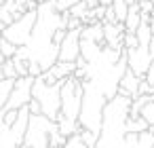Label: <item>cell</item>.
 Wrapping results in <instances>:
<instances>
[{
    "mask_svg": "<svg viewBox=\"0 0 154 148\" xmlns=\"http://www.w3.org/2000/svg\"><path fill=\"white\" fill-rule=\"evenodd\" d=\"M131 97L118 89V93L108 99L101 114V129L95 148H125L127 121H129Z\"/></svg>",
    "mask_w": 154,
    "mask_h": 148,
    "instance_id": "cell-1",
    "label": "cell"
},
{
    "mask_svg": "<svg viewBox=\"0 0 154 148\" xmlns=\"http://www.w3.org/2000/svg\"><path fill=\"white\" fill-rule=\"evenodd\" d=\"M108 104L106 95L89 80L82 83V104H80V114H78V125L80 129L93 131L99 137V129H101V114H103V106Z\"/></svg>",
    "mask_w": 154,
    "mask_h": 148,
    "instance_id": "cell-2",
    "label": "cell"
},
{
    "mask_svg": "<svg viewBox=\"0 0 154 148\" xmlns=\"http://www.w3.org/2000/svg\"><path fill=\"white\" fill-rule=\"evenodd\" d=\"M59 91H61V80L57 85H47L40 76L34 78L32 99H36L40 104V114L51 118V121H57V116H59V108H61Z\"/></svg>",
    "mask_w": 154,
    "mask_h": 148,
    "instance_id": "cell-3",
    "label": "cell"
},
{
    "mask_svg": "<svg viewBox=\"0 0 154 148\" xmlns=\"http://www.w3.org/2000/svg\"><path fill=\"white\" fill-rule=\"evenodd\" d=\"M61 108L59 116L66 121H78L80 114V104H82V83L74 76L61 80V91H59Z\"/></svg>",
    "mask_w": 154,
    "mask_h": 148,
    "instance_id": "cell-4",
    "label": "cell"
},
{
    "mask_svg": "<svg viewBox=\"0 0 154 148\" xmlns=\"http://www.w3.org/2000/svg\"><path fill=\"white\" fill-rule=\"evenodd\" d=\"M57 129V123L42 116V114H30L23 146L28 148H49V135L51 131Z\"/></svg>",
    "mask_w": 154,
    "mask_h": 148,
    "instance_id": "cell-5",
    "label": "cell"
},
{
    "mask_svg": "<svg viewBox=\"0 0 154 148\" xmlns=\"http://www.w3.org/2000/svg\"><path fill=\"white\" fill-rule=\"evenodd\" d=\"M34 26H36V11H26L19 19H13L0 32V36L5 40H9V43H13L15 47H26L30 36H32Z\"/></svg>",
    "mask_w": 154,
    "mask_h": 148,
    "instance_id": "cell-6",
    "label": "cell"
},
{
    "mask_svg": "<svg viewBox=\"0 0 154 148\" xmlns=\"http://www.w3.org/2000/svg\"><path fill=\"white\" fill-rule=\"evenodd\" d=\"M28 121H30V110H28V106H23V108H19L17 121L11 127L0 129V148H19V146H23Z\"/></svg>",
    "mask_w": 154,
    "mask_h": 148,
    "instance_id": "cell-7",
    "label": "cell"
},
{
    "mask_svg": "<svg viewBox=\"0 0 154 148\" xmlns=\"http://www.w3.org/2000/svg\"><path fill=\"white\" fill-rule=\"evenodd\" d=\"M32 85H34V78L32 76H21L15 80L13 89H11V95H9V102H7V110H19L23 106L30 104L32 99Z\"/></svg>",
    "mask_w": 154,
    "mask_h": 148,
    "instance_id": "cell-8",
    "label": "cell"
},
{
    "mask_svg": "<svg viewBox=\"0 0 154 148\" xmlns=\"http://www.w3.org/2000/svg\"><path fill=\"white\" fill-rule=\"evenodd\" d=\"M152 59H154V55L150 53V47H141V45H139V47L127 51V68H129L135 76H139V78L146 76V72H148Z\"/></svg>",
    "mask_w": 154,
    "mask_h": 148,
    "instance_id": "cell-9",
    "label": "cell"
},
{
    "mask_svg": "<svg viewBox=\"0 0 154 148\" xmlns=\"http://www.w3.org/2000/svg\"><path fill=\"white\" fill-rule=\"evenodd\" d=\"M78 57H80V30L66 32V38L59 45L57 61H76Z\"/></svg>",
    "mask_w": 154,
    "mask_h": 148,
    "instance_id": "cell-10",
    "label": "cell"
},
{
    "mask_svg": "<svg viewBox=\"0 0 154 148\" xmlns=\"http://www.w3.org/2000/svg\"><path fill=\"white\" fill-rule=\"evenodd\" d=\"M139 76H135L129 68L125 70V74H122V78H120V85H118V89L120 91H125L131 99H135V97H139Z\"/></svg>",
    "mask_w": 154,
    "mask_h": 148,
    "instance_id": "cell-11",
    "label": "cell"
},
{
    "mask_svg": "<svg viewBox=\"0 0 154 148\" xmlns=\"http://www.w3.org/2000/svg\"><path fill=\"white\" fill-rule=\"evenodd\" d=\"M80 38L93 40V43H97V45H106V43H103V26H101V21H95V24H91V26H82V28H80Z\"/></svg>",
    "mask_w": 154,
    "mask_h": 148,
    "instance_id": "cell-12",
    "label": "cell"
},
{
    "mask_svg": "<svg viewBox=\"0 0 154 148\" xmlns=\"http://www.w3.org/2000/svg\"><path fill=\"white\" fill-rule=\"evenodd\" d=\"M74 70H76V64L74 61H57L53 68H49V72L55 76V80H66L70 76H74Z\"/></svg>",
    "mask_w": 154,
    "mask_h": 148,
    "instance_id": "cell-13",
    "label": "cell"
},
{
    "mask_svg": "<svg viewBox=\"0 0 154 148\" xmlns=\"http://www.w3.org/2000/svg\"><path fill=\"white\" fill-rule=\"evenodd\" d=\"M110 7H112V11H114L116 24H125V19H127V13H129V5L125 2V0H114V2H112Z\"/></svg>",
    "mask_w": 154,
    "mask_h": 148,
    "instance_id": "cell-14",
    "label": "cell"
},
{
    "mask_svg": "<svg viewBox=\"0 0 154 148\" xmlns=\"http://www.w3.org/2000/svg\"><path fill=\"white\" fill-rule=\"evenodd\" d=\"M135 36H137V43H139L141 47H150V40H152L150 24H139V28L135 30Z\"/></svg>",
    "mask_w": 154,
    "mask_h": 148,
    "instance_id": "cell-15",
    "label": "cell"
},
{
    "mask_svg": "<svg viewBox=\"0 0 154 148\" xmlns=\"http://www.w3.org/2000/svg\"><path fill=\"white\" fill-rule=\"evenodd\" d=\"M13 85H15V80H7V78H5V80H0V110H2V108L7 106Z\"/></svg>",
    "mask_w": 154,
    "mask_h": 148,
    "instance_id": "cell-16",
    "label": "cell"
},
{
    "mask_svg": "<svg viewBox=\"0 0 154 148\" xmlns=\"http://www.w3.org/2000/svg\"><path fill=\"white\" fill-rule=\"evenodd\" d=\"M146 129H148V123H146L141 116L127 121V133H141V131H146Z\"/></svg>",
    "mask_w": 154,
    "mask_h": 148,
    "instance_id": "cell-17",
    "label": "cell"
},
{
    "mask_svg": "<svg viewBox=\"0 0 154 148\" xmlns=\"http://www.w3.org/2000/svg\"><path fill=\"white\" fill-rule=\"evenodd\" d=\"M70 13V17H76V19H85V15L89 13V7H87V2L85 0H80V2H76V5H72V9L68 11Z\"/></svg>",
    "mask_w": 154,
    "mask_h": 148,
    "instance_id": "cell-18",
    "label": "cell"
},
{
    "mask_svg": "<svg viewBox=\"0 0 154 148\" xmlns=\"http://www.w3.org/2000/svg\"><path fill=\"white\" fill-rule=\"evenodd\" d=\"M137 148H154V135L148 129L137 135Z\"/></svg>",
    "mask_w": 154,
    "mask_h": 148,
    "instance_id": "cell-19",
    "label": "cell"
},
{
    "mask_svg": "<svg viewBox=\"0 0 154 148\" xmlns=\"http://www.w3.org/2000/svg\"><path fill=\"white\" fill-rule=\"evenodd\" d=\"M66 140H68V137H63V135L59 133V129H53L51 135H49V148H63Z\"/></svg>",
    "mask_w": 154,
    "mask_h": 148,
    "instance_id": "cell-20",
    "label": "cell"
},
{
    "mask_svg": "<svg viewBox=\"0 0 154 148\" xmlns=\"http://www.w3.org/2000/svg\"><path fill=\"white\" fill-rule=\"evenodd\" d=\"M0 53H2L5 59H13L15 53H17V47H15L13 43H9V40L2 38V43H0Z\"/></svg>",
    "mask_w": 154,
    "mask_h": 148,
    "instance_id": "cell-21",
    "label": "cell"
},
{
    "mask_svg": "<svg viewBox=\"0 0 154 148\" xmlns=\"http://www.w3.org/2000/svg\"><path fill=\"white\" fill-rule=\"evenodd\" d=\"M2 74H5L7 80H17V78H19L17 72H15V64H13V59H5V64H2Z\"/></svg>",
    "mask_w": 154,
    "mask_h": 148,
    "instance_id": "cell-22",
    "label": "cell"
},
{
    "mask_svg": "<svg viewBox=\"0 0 154 148\" xmlns=\"http://www.w3.org/2000/svg\"><path fill=\"white\" fill-rule=\"evenodd\" d=\"M139 116H141V118L148 123V127H150V125H154V102H148V104L141 108Z\"/></svg>",
    "mask_w": 154,
    "mask_h": 148,
    "instance_id": "cell-23",
    "label": "cell"
},
{
    "mask_svg": "<svg viewBox=\"0 0 154 148\" xmlns=\"http://www.w3.org/2000/svg\"><path fill=\"white\" fill-rule=\"evenodd\" d=\"M78 133H80V140L85 142V146H87V148H95V144H97V133L87 131V129H80Z\"/></svg>",
    "mask_w": 154,
    "mask_h": 148,
    "instance_id": "cell-24",
    "label": "cell"
},
{
    "mask_svg": "<svg viewBox=\"0 0 154 148\" xmlns=\"http://www.w3.org/2000/svg\"><path fill=\"white\" fill-rule=\"evenodd\" d=\"M63 148H87V146H85V142L80 140V133H74V135H70V137L66 140Z\"/></svg>",
    "mask_w": 154,
    "mask_h": 148,
    "instance_id": "cell-25",
    "label": "cell"
},
{
    "mask_svg": "<svg viewBox=\"0 0 154 148\" xmlns=\"http://www.w3.org/2000/svg\"><path fill=\"white\" fill-rule=\"evenodd\" d=\"M122 47L127 49V51H131V49H135V47H139V43H137V36L135 34H122Z\"/></svg>",
    "mask_w": 154,
    "mask_h": 148,
    "instance_id": "cell-26",
    "label": "cell"
},
{
    "mask_svg": "<svg viewBox=\"0 0 154 148\" xmlns=\"http://www.w3.org/2000/svg\"><path fill=\"white\" fill-rule=\"evenodd\" d=\"M13 64H15V72L17 76H28V61L26 59H19V57H13Z\"/></svg>",
    "mask_w": 154,
    "mask_h": 148,
    "instance_id": "cell-27",
    "label": "cell"
},
{
    "mask_svg": "<svg viewBox=\"0 0 154 148\" xmlns=\"http://www.w3.org/2000/svg\"><path fill=\"white\" fill-rule=\"evenodd\" d=\"M137 7H139V13L141 15H150L154 11V2H152V0H139Z\"/></svg>",
    "mask_w": 154,
    "mask_h": 148,
    "instance_id": "cell-28",
    "label": "cell"
},
{
    "mask_svg": "<svg viewBox=\"0 0 154 148\" xmlns=\"http://www.w3.org/2000/svg\"><path fill=\"white\" fill-rule=\"evenodd\" d=\"M137 135L139 133H127L125 135V148H137Z\"/></svg>",
    "mask_w": 154,
    "mask_h": 148,
    "instance_id": "cell-29",
    "label": "cell"
},
{
    "mask_svg": "<svg viewBox=\"0 0 154 148\" xmlns=\"http://www.w3.org/2000/svg\"><path fill=\"white\" fill-rule=\"evenodd\" d=\"M63 38H66V30H61V28H59V30H55V34H53V45H57V47H59V45L63 43Z\"/></svg>",
    "mask_w": 154,
    "mask_h": 148,
    "instance_id": "cell-30",
    "label": "cell"
},
{
    "mask_svg": "<svg viewBox=\"0 0 154 148\" xmlns=\"http://www.w3.org/2000/svg\"><path fill=\"white\" fill-rule=\"evenodd\" d=\"M28 110H30V114H40V104H38L36 99H30Z\"/></svg>",
    "mask_w": 154,
    "mask_h": 148,
    "instance_id": "cell-31",
    "label": "cell"
},
{
    "mask_svg": "<svg viewBox=\"0 0 154 148\" xmlns=\"http://www.w3.org/2000/svg\"><path fill=\"white\" fill-rule=\"evenodd\" d=\"M85 2H87V7H89V11H91V9H95V7L101 5V0H85Z\"/></svg>",
    "mask_w": 154,
    "mask_h": 148,
    "instance_id": "cell-32",
    "label": "cell"
},
{
    "mask_svg": "<svg viewBox=\"0 0 154 148\" xmlns=\"http://www.w3.org/2000/svg\"><path fill=\"white\" fill-rule=\"evenodd\" d=\"M17 2H19V5H21V7H26V5H28V2H32V0H17ZM36 2H40V0H36Z\"/></svg>",
    "mask_w": 154,
    "mask_h": 148,
    "instance_id": "cell-33",
    "label": "cell"
},
{
    "mask_svg": "<svg viewBox=\"0 0 154 148\" xmlns=\"http://www.w3.org/2000/svg\"><path fill=\"white\" fill-rule=\"evenodd\" d=\"M150 53L154 55V36H152V40H150Z\"/></svg>",
    "mask_w": 154,
    "mask_h": 148,
    "instance_id": "cell-34",
    "label": "cell"
},
{
    "mask_svg": "<svg viewBox=\"0 0 154 148\" xmlns=\"http://www.w3.org/2000/svg\"><path fill=\"white\" fill-rule=\"evenodd\" d=\"M125 2H127V5L131 7V5H137V0H125Z\"/></svg>",
    "mask_w": 154,
    "mask_h": 148,
    "instance_id": "cell-35",
    "label": "cell"
},
{
    "mask_svg": "<svg viewBox=\"0 0 154 148\" xmlns=\"http://www.w3.org/2000/svg\"><path fill=\"white\" fill-rule=\"evenodd\" d=\"M148 131H150V133L154 135V125H150V127H148Z\"/></svg>",
    "mask_w": 154,
    "mask_h": 148,
    "instance_id": "cell-36",
    "label": "cell"
},
{
    "mask_svg": "<svg viewBox=\"0 0 154 148\" xmlns=\"http://www.w3.org/2000/svg\"><path fill=\"white\" fill-rule=\"evenodd\" d=\"M0 43H2V36H0Z\"/></svg>",
    "mask_w": 154,
    "mask_h": 148,
    "instance_id": "cell-37",
    "label": "cell"
},
{
    "mask_svg": "<svg viewBox=\"0 0 154 148\" xmlns=\"http://www.w3.org/2000/svg\"><path fill=\"white\" fill-rule=\"evenodd\" d=\"M78 2H80V0H78Z\"/></svg>",
    "mask_w": 154,
    "mask_h": 148,
    "instance_id": "cell-38",
    "label": "cell"
}]
</instances>
